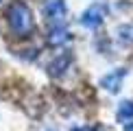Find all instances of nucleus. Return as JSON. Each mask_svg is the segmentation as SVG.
I'll return each mask as SVG.
<instances>
[{
  "label": "nucleus",
  "mask_w": 133,
  "mask_h": 131,
  "mask_svg": "<svg viewBox=\"0 0 133 131\" xmlns=\"http://www.w3.org/2000/svg\"><path fill=\"white\" fill-rule=\"evenodd\" d=\"M9 24L18 35H29L33 31V11L29 9V4L22 2V0H15L9 7Z\"/></svg>",
  "instance_id": "f257e3e1"
},
{
  "label": "nucleus",
  "mask_w": 133,
  "mask_h": 131,
  "mask_svg": "<svg viewBox=\"0 0 133 131\" xmlns=\"http://www.w3.org/2000/svg\"><path fill=\"white\" fill-rule=\"evenodd\" d=\"M101 22H103V9H101V4H92V7L81 15V24L87 26V29H94V26H98Z\"/></svg>",
  "instance_id": "f03ea898"
},
{
  "label": "nucleus",
  "mask_w": 133,
  "mask_h": 131,
  "mask_svg": "<svg viewBox=\"0 0 133 131\" xmlns=\"http://www.w3.org/2000/svg\"><path fill=\"white\" fill-rule=\"evenodd\" d=\"M65 13H68V9H65L63 0H50V2L46 4V20H50V22L63 20Z\"/></svg>",
  "instance_id": "7ed1b4c3"
},
{
  "label": "nucleus",
  "mask_w": 133,
  "mask_h": 131,
  "mask_svg": "<svg viewBox=\"0 0 133 131\" xmlns=\"http://www.w3.org/2000/svg\"><path fill=\"white\" fill-rule=\"evenodd\" d=\"M124 74H127L124 70H116V72L103 76V79H101V85L105 87V90H109V92H116V90H120V83H122Z\"/></svg>",
  "instance_id": "20e7f679"
},
{
  "label": "nucleus",
  "mask_w": 133,
  "mask_h": 131,
  "mask_svg": "<svg viewBox=\"0 0 133 131\" xmlns=\"http://www.w3.org/2000/svg\"><path fill=\"white\" fill-rule=\"evenodd\" d=\"M118 120H122V122L133 120V101H124L118 107Z\"/></svg>",
  "instance_id": "39448f33"
},
{
  "label": "nucleus",
  "mask_w": 133,
  "mask_h": 131,
  "mask_svg": "<svg viewBox=\"0 0 133 131\" xmlns=\"http://www.w3.org/2000/svg\"><path fill=\"white\" fill-rule=\"evenodd\" d=\"M68 35H70L68 31H63V29H59V31H55L52 35L48 37V40H50V44H61V42H65V40H68Z\"/></svg>",
  "instance_id": "423d86ee"
},
{
  "label": "nucleus",
  "mask_w": 133,
  "mask_h": 131,
  "mask_svg": "<svg viewBox=\"0 0 133 131\" xmlns=\"http://www.w3.org/2000/svg\"><path fill=\"white\" fill-rule=\"evenodd\" d=\"M65 66H68V59H65V57H61L59 61H55L48 70H50V74H59L61 70H65Z\"/></svg>",
  "instance_id": "0eeeda50"
},
{
  "label": "nucleus",
  "mask_w": 133,
  "mask_h": 131,
  "mask_svg": "<svg viewBox=\"0 0 133 131\" xmlns=\"http://www.w3.org/2000/svg\"><path fill=\"white\" fill-rule=\"evenodd\" d=\"M72 131H98V127H87L85 125V127H74Z\"/></svg>",
  "instance_id": "6e6552de"
},
{
  "label": "nucleus",
  "mask_w": 133,
  "mask_h": 131,
  "mask_svg": "<svg viewBox=\"0 0 133 131\" xmlns=\"http://www.w3.org/2000/svg\"><path fill=\"white\" fill-rule=\"evenodd\" d=\"M127 131H133V127H129V129H127Z\"/></svg>",
  "instance_id": "1a4fd4ad"
}]
</instances>
